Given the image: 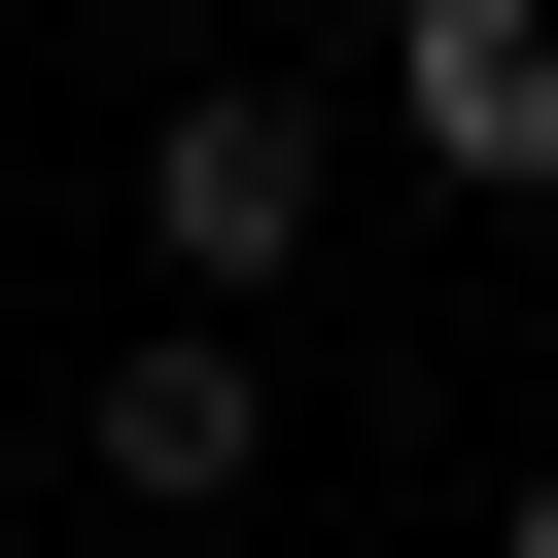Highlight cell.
<instances>
[{"instance_id": "6da1fadb", "label": "cell", "mask_w": 558, "mask_h": 558, "mask_svg": "<svg viewBox=\"0 0 558 558\" xmlns=\"http://www.w3.org/2000/svg\"><path fill=\"white\" fill-rule=\"evenodd\" d=\"M384 105H418L488 209H558V0H384Z\"/></svg>"}, {"instance_id": "7a4b0ae2", "label": "cell", "mask_w": 558, "mask_h": 558, "mask_svg": "<svg viewBox=\"0 0 558 558\" xmlns=\"http://www.w3.org/2000/svg\"><path fill=\"white\" fill-rule=\"evenodd\" d=\"M140 244L174 279H314V105H174L140 140Z\"/></svg>"}, {"instance_id": "3957f363", "label": "cell", "mask_w": 558, "mask_h": 558, "mask_svg": "<svg viewBox=\"0 0 558 558\" xmlns=\"http://www.w3.org/2000/svg\"><path fill=\"white\" fill-rule=\"evenodd\" d=\"M244 453H279V384H244V314H140V349H105V488H140V523H209Z\"/></svg>"}, {"instance_id": "277c9868", "label": "cell", "mask_w": 558, "mask_h": 558, "mask_svg": "<svg viewBox=\"0 0 558 558\" xmlns=\"http://www.w3.org/2000/svg\"><path fill=\"white\" fill-rule=\"evenodd\" d=\"M488 558H558V453H523V523H488Z\"/></svg>"}]
</instances>
